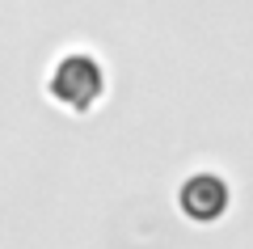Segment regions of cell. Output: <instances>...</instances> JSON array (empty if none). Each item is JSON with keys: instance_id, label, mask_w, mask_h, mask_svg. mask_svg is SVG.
<instances>
[{"instance_id": "obj_2", "label": "cell", "mask_w": 253, "mask_h": 249, "mask_svg": "<svg viewBox=\"0 0 253 249\" xmlns=\"http://www.w3.org/2000/svg\"><path fill=\"white\" fill-rule=\"evenodd\" d=\"M177 211L186 215L190 224H199V228L219 224L232 211V186H228V178H219V173H211V169H194L177 186Z\"/></svg>"}, {"instance_id": "obj_1", "label": "cell", "mask_w": 253, "mask_h": 249, "mask_svg": "<svg viewBox=\"0 0 253 249\" xmlns=\"http://www.w3.org/2000/svg\"><path fill=\"white\" fill-rule=\"evenodd\" d=\"M110 89V76H106V63L97 59L93 51H68L51 63L46 72V98L55 101L59 110L84 118L106 101Z\"/></svg>"}]
</instances>
